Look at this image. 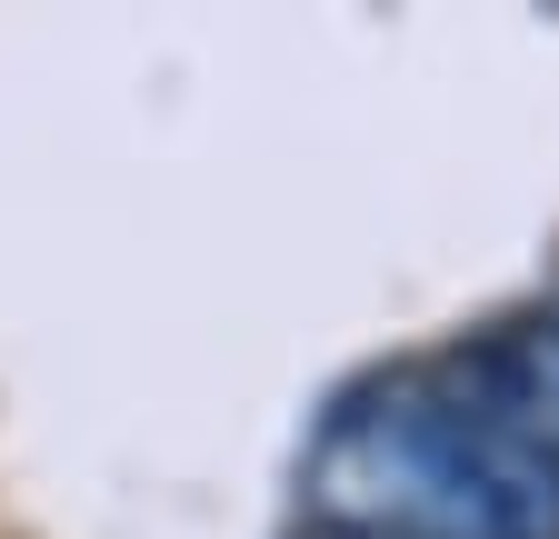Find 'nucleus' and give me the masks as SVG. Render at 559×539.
I'll list each match as a JSON object with an SVG mask.
<instances>
[{
    "label": "nucleus",
    "instance_id": "f03ea898",
    "mask_svg": "<svg viewBox=\"0 0 559 539\" xmlns=\"http://www.w3.org/2000/svg\"><path fill=\"white\" fill-rule=\"evenodd\" d=\"M300 539H349V529H300Z\"/></svg>",
    "mask_w": 559,
    "mask_h": 539
},
{
    "label": "nucleus",
    "instance_id": "f257e3e1",
    "mask_svg": "<svg viewBox=\"0 0 559 539\" xmlns=\"http://www.w3.org/2000/svg\"><path fill=\"white\" fill-rule=\"evenodd\" d=\"M300 490L310 529L349 539H559V459L489 399L469 350L349 390Z\"/></svg>",
    "mask_w": 559,
    "mask_h": 539
}]
</instances>
